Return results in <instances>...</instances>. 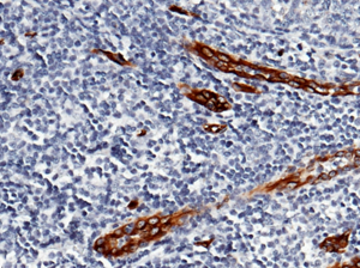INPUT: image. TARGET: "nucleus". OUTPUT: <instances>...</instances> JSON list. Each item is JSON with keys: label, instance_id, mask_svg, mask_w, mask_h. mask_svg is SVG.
<instances>
[{"label": "nucleus", "instance_id": "dca6fc26", "mask_svg": "<svg viewBox=\"0 0 360 268\" xmlns=\"http://www.w3.org/2000/svg\"><path fill=\"white\" fill-rule=\"evenodd\" d=\"M168 222H169V218L166 217V218H163V219H161V220H160V224L163 225V224H166V223H168Z\"/></svg>", "mask_w": 360, "mask_h": 268}, {"label": "nucleus", "instance_id": "1a4fd4ad", "mask_svg": "<svg viewBox=\"0 0 360 268\" xmlns=\"http://www.w3.org/2000/svg\"><path fill=\"white\" fill-rule=\"evenodd\" d=\"M216 56L220 59V61H222V62H227V63H232V59L229 58L228 55H225V54H222V53H217L216 54Z\"/></svg>", "mask_w": 360, "mask_h": 268}, {"label": "nucleus", "instance_id": "f8f14e48", "mask_svg": "<svg viewBox=\"0 0 360 268\" xmlns=\"http://www.w3.org/2000/svg\"><path fill=\"white\" fill-rule=\"evenodd\" d=\"M160 220H161V219H160L158 217H156V215H155V217H151V218H149V220H148V225H150V226H155L156 224H158V223H160Z\"/></svg>", "mask_w": 360, "mask_h": 268}, {"label": "nucleus", "instance_id": "7ed1b4c3", "mask_svg": "<svg viewBox=\"0 0 360 268\" xmlns=\"http://www.w3.org/2000/svg\"><path fill=\"white\" fill-rule=\"evenodd\" d=\"M189 97H190V98H192V100L197 101V102H199V103H202V104H205V105H206V103H208V100L201 93V91H199V92H195V93H191V95H189Z\"/></svg>", "mask_w": 360, "mask_h": 268}, {"label": "nucleus", "instance_id": "2eb2a0df", "mask_svg": "<svg viewBox=\"0 0 360 268\" xmlns=\"http://www.w3.org/2000/svg\"><path fill=\"white\" fill-rule=\"evenodd\" d=\"M123 235H124L123 229H119V230H117V231L113 233V236H123Z\"/></svg>", "mask_w": 360, "mask_h": 268}, {"label": "nucleus", "instance_id": "39448f33", "mask_svg": "<svg viewBox=\"0 0 360 268\" xmlns=\"http://www.w3.org/2000/svg\"><path fill=\"white\" fill-rule=\"evenodd\" d=\"M124 233H133L134 230H136V223H132V224H127L125 225L124 227H121Z\"/></svg>", "mask_w": 360, "mask_h": 268}, {"label": "nucleus", "instance_id": "0eeeda50", "mask_svg": "<svg viewBox=\"0 0 360 268\" xmlns=\"http://www.w3.org/2000/svg\"><path fill=\"white\" fill-rule=\"evenodd\" d=\"M160 230H161V229H160V227H156V226H154L153 229H151V230H150V231L148 232L147 237H148V238H154V237H156L157 235L160 233Z\"/></svg>", "mask_w": 360, "mask_h": 268}, {"label": "nucleus", "instance_id": "f3484780", "mask_svg": "<svg viewBox=\"0 0 360 268\" xmlns=\"http://www.w3.org/2000/svg\"><path fill=\"white\" fill-rule=\"evenodd\" d=\"M136 205H137V202H136V201H134V202H133V204H132V205H131V206H130V208H132V207H134V206H136Z\"/></svg>", "mask_w": 360, "mask_h": 268}, {"label": "nucleus", "instance_id": "9b49d317", "mask_svg": "<svg viewBox=\"0 0 360 268\" xmlns=\"http://www.w3.org/2000/svg\"><path fill=\"white\" fill-rule=\"evenodd\" d=\"M106 55H108V56H110V59H113V60H115V61H118V62H121V63H126V61L125 60H123V58L120 55H114V54H110V53H105Z\"/></svg>", "mask_w": 360, "mask_h": 268}, {"label": "nucleus", "instance_id": "f257e3e1", "mask_svg": "<svg viewBox=\"0 0 360 268\" xmlns=\"http://www.w3.org/2000/svg\"><path fill=\"white\" fill-rule=\"evenodd\" d=\"M348 235L349 232H346L342 236H336V237H331V238H326L322 244L321 248L329 250V251H341L343 250L348 243Z\"/></svg>", "mask_w": 360, "mask_h": 268}, {"label": "nucleus", "instance_id": "f03ea898", "mask_svg": "<svg viewBox=\"0 0 360 268\" xmlns=\"http://www.w3.org/2000/svg\"><path fill=\"white\" fill-rule=\"evenodd\" d=\"M198 50H199V54H201L203 58L205 59H216V53L210 49L209 47H205V46H202V44H198Z\"/></svg>", "mask_w": 360, "mask_h": 268}, {"label": "nucleus", "instance_id": "9d476101", "mask_svg": "<svg viewBox=\"0 0 360 268\" xmlns=\"http://www.w3.org/2000/svg\"><path fill=\"white\" fill-rule=\"evenodd\" d=\"M230 66H232V63L222 62V61H219L217 63H216V67H219V68H221V70H225V71H227V72H229V68H228V67H230Z\"/></svg>", "mask_w": 360, "mask_h": 268}, {"label": "nucleus", "instance_id": "6e6552de", "mask_svg": "<svg viewBox=\"0 0 360 268\" xmlns=\"http://www.w3.org/2000/svg\"><path fill=\"white\" fill-rule=\"evenodd\" d=\"M147 225H148V220H145V219H141V220H138L137 223H136V230H144Z\"/></svg>", "mask_w": 360, "mask_h": 268}, {"label": "nucleus", "instance_id": "20e7f679", "mask_svg": "<svg viewBox=\"0 0 360 268\" xmlns=\"http://www.w3.org/2000/svg\"><path fill=\"white\" fill-rule=\"evenodd\" d=\"M205 131L210 132V133H219L221 131L225 129V126H220V125H209V126H205L204 127Z\"/></svg>", "mask_w": 360, "mask_h": 268}, {"label": "nucleus", "instance_id": "ddd939ff", "mask_svg": "<svg viewBox=\"0 0 360 268\" xmlns=\"http://www.w3.org/2000/svg\"><path fill=\"white\" fill-rule=\"evenodd\" d=\"M22 76H23V71H22V70H18L17 72H14L13 74H12V80H19Z\"/></svg>", "mask_w": 360, "mask_h": 268}, {"label": "nucleus", "instance_id": "4468645a", "mask_svg": "<svg viewBox=\"0 0 360 268\" xmlns=\"http://www.w3.org/2000/svg\"><path fill=\"white\" fill-rule=\"evenodd\" d=\"M105 243H106V239H105V238H99L97 241H96V243H95V248H97L100 244H101V245H103Z\"/></svg>", "mask_w": 360, "mask_h": 268}, {"label": "nucleus", "instance_id": "423d86ee", "mask_svg": "<svg viewBox=\"0 0 360 268\" xmlns=\"http://www.w3.org/2000/svg\"><path fill=\"white\" fill-rule=\"evenodd\" d=\"M233 86H234V89H237V90H240V91H247V92H253V91H256L254 89H252V87H247V85L234 84Z\"/></svg>", "mask_w": 360, "mask_h": 268}]
</instances>
